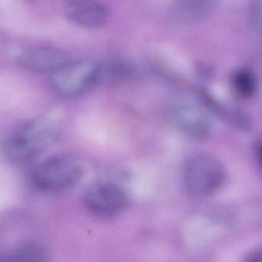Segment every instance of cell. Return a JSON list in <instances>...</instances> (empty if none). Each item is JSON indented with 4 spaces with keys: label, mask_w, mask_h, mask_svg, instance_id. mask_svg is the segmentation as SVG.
<instances>
[{
    "label": "cell",
    "mask_w": 262,
    "mask_h": 262,
    "mask_svg": "<svg viewBox=\"0 0 262 262\" xmlns=\"http://www.w3.org/2000/svg\"><path fill=\"white\" fill-rule=\"evenodd\" d=\"M62 121L55 115L33 118L15 127L3 144V152L13 163L29 162L50 148L59 138Z\"/></svg>",
    "instance_id": "1"
},
{
    "label": "cell",
    "mask_w": 262,
    "mask_h": 262,
    "mask_svg": "<svg viewBox=\"0 0 262 262\" xmlns=\"http://www.w3.org/2000/svg\"><path fill=\"white\" fill-rule=\"evenodd\" d=\"M79 159L66 153L46 158L35 165L30 180L35 188L48 193L62 192L76 186L83 177Z\"/></svg>",
    "instance_id": "2"
},
{
    "label": "cell",
    "mask_w": 262,
    "mask_h": 262,
    "mask_svg": "<svg viewBox=\"0 0 262 262\" xmlns=\"http://www.w3.org/2000/svg\"><path fill=\"white\" fill-rule=\"evenodd\" d=\"M102 79V66L90 60H72L50 75L56 94L73 99L88 93Z\"/></svg>",
    "instance_id": "3"
},
{
    "label": "cell",
    "mask_w": 262,
    "mask_h": 262,
    "mask_svg": "<svg viewBox=\"0 0 262 262\" xmlns=\"http://www.w3.org/2000/svg\"><path fill=\"white\" fill-rule=\"evenodd\" d=\"M225 173L222 164L209 155H198L184 166L182 182L187 192L194 197H205L221 188Z\"/></svg>",
    "instance_id": "4"
},
{
    "label": "cell",
    "mask_w": 262,
    "mask_h": 262,
    "mask_svg": "<svg viewBox=\"0 0 262 262\" xmlns=\"http://www.w3.org/2000/svg\"><path fill=\"white\" fill-rule=\"evenodd\" d=\"M129 202L126 190L113 181L102 180L91 184L84 191L82 202L92 214L112 217L125 211Z\"/></svg>",
    "instance_id": "5"
},
{
    "label": "cell",
    "mask_w": 262,
    "mask_h": 262,
    "mask_svg": "<svg viewBox=\"0 0 262 262\" xmlns=\"http://www.w3.org/2000/svg\"><path fill=\"white\" fill-rule=\"evenodd\" d=\"M72 60L68 53L50 47H30L18 56V62L26 70L50 75Z\"/></svg>",
    "instance_id": "6"
},
{
    "label": "cell",
    "mask_w": 262,
    "mask_h": 262,
    "mask_svg": "<svg viewBox=\"0 0 262 262\" xmlns=\"http://www.w3.org/2000/svg\"><path fill=\"white\" fill-rule=\"evenodd\" d=\"M64 13L70 23L85 29L100 28L108 19V8L99 0H69Z\"/></svg>",
    "instance_id": "7"
},
{
    "label": "cell",
    "mask_w": 262,
    "mask_h": 262,
    "mask_svg": "<svg viewBox=\"0 0 262 262\" xmlns=\"http://www.w3.org/2000/svg\"><path fill=\"white\" fill-rule=\"evenodd\" d=\"M174 120L183 134L194 140L206 139L211 131V119L198 105L182 104L174 111Z\"/></svg>",
    "instance_id": "8"
},
{
    "label": "cell",
    "mask_w": 262,
    "mask_h": 262,
    "mask_svg": "<svg viewBox=\"0 0 262 262\" xmlns=\"http://www.w3.org/2000/svg\"><path fill=\"white\" fill-rule=\"evenodd\" d=\"M48 249L34 241L20 242L0 254V262H42L49 260Z\"/></svg>",
    "instance_id": "9"
},
{
    "label": "cell",
    "mask_w": 262,
    "mask_h": 262,
    "mask_svg": "<svg viewBox=\"0 0 262 262\" xmlns=\"http://www.w3.org/2000/svg\"><path fill=\"white\" fill-rule=\"evenodd\" d=\"M233 85L237 94L245 99L252 97L257 88L254 75L248 70H240L236 73L233 79Z\"/></svg>",
    "instance_id": "10"
},
{
    "label": "cell",
    "mask_w": 262,
    "mask_h": 262,
    "mask_svg": "<svg viewBox=\"0 0 262 262\" xmlns=\"http://www.w3.org/2000/svg\"><path fill=\"white\" fill-rule=\"evenodd\" d=\"M212 0H181L179 9L184 17L196 19L209 11Z\"/></svg>",
    "instance_id": "11"
},
{
    "label": "cell",
    "mask_w": 262,
    "mask_h": 262,
    "mask_svg": "<svg viewBox=\"0 0 262 262\" xmlns=\"http://www.w3.org/2000/svg\"><path fill=\"white\" fill-rule=\"evenodd\" d=\"M250 16L254 27L262 31V0H251Z\"/></svg>",
    "instance_id": "12"
},
{
    "label": "cell",
    "mask_w": 262,
    "mask_h": 262,
    "mask_svg": "<svg viewBox=\"0 0 262 262\" xmlns=\"http://www.w3.org/2000/svg\"><path fill=\"white\" fill-rule=\"evenodd\" d=\"M245 260L247 262H262V248L251 251L246 256Z\"/></svg>",
    "instance_id": "13"
},
{
    "label": "cell",
    "mask_w": 262,
    "mask_h": 262,
    "mask_svg": "<svg viewBox=\"0 0 262 262\" xmlns=\"http://www.w3.org/2000/svg\"><path fill=\"white\" fill-rule=\"evenodd\" d=\"M256 156H257V159L262 166V142H259L257 144L255 148Z\"/></svg>",
    "instance_id": "14"
}]
</instances>
